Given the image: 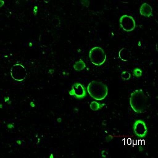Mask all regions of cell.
<instances>
[{"label": "cell", "mask_w": 158, "mask_h": 158, "mask_svg": "<svg viewBox=\"0 0 158 158\" xmlns=\"http://www.w3.org/2000/svg\"><path fill=\"white\" fill-rule=\"evenodd\" d=\"M89 58L93 64L99 66L105 62L106 55L101 48L96 46L89 51Z\"/></svg>", "instance_id": "cell-3"}, {"label": "cell", "mask_w": 158, "mask_h": 158, "mask_svg": "<svg viewBox=\"0 0 158 158\" xmlns=\"http://www.w3.org/2000/svg\"><path fill=\"white\" fill-rule=\"evenodd\" d=\"M1 6H2V4H3V3H4V2H3V1H1Z\"/></svg>", "instance_id": "cell-15"}, {"label": "cell", "mask_w": 158, "mask_h": 158, "mask_svg": "<svg viewBox=\"0 0 158 158\" xmlns=\"http://www.w3.org/2000/svg\"><path fill=\"white\" fill-rule=\"evenodd\" d=\"M101 156H102V157H107V156H108L107 152L106 150H103V151H102V152H101Z\"/></svg>", "instance_id": "cell-14"}, {"label": "cell", "mask_w": 158, "mask_h": 158, "mask_svg": "<svg viewBox=\"0 0 158 158\" xmlns=\"http://www.w3.org/2000/svg\"><path fill=\"white\" fill-rule=\"evenodd\" d=\"M119 58L123 61H128L130 59L131 57V54L130 51L126 48H122L118 52Z\"/></svg>", "instance_id": "cell-9"}, {"label": "cell", "mask_w": 158, "mask_h": 158, "mask_svg": "<svg viewBox=\"0 0 158 158\" xmlns=\"http://www.w3.org/2000/svg\"><path fill=\"white\" fill-rule=\"evenodd\" d=\"M10 75L15 81H22L27 75V72L25 67L21 64H14L10 69Z\"/></svg>", "instance_id": "cell-4"}, {"label": "cell", "mask_w": 158, "mask_h": 158, "mask_svg": "<svg viewBox=\"0 0 158 158\" xmlns=\"http://www.w3.org/2000/svg\"><path fill=\"white\" fill-rule=\"evenodd\" d=\"M87 91L89 94L94 99L101 101L107 95V86L102 82L99 81H92L87 86Z\"/></svg>", "instance_id": "cell-2"}, {"label": "cell", "mask_w": 158, "mask_h": 158, "mask_svg": "<svg viewBox=\"0 0 158 158\" xmlns=\"http://www.w3.org/2000/svg\"><path fill=\"white\" fill-rule=\"evenodd\" d=\"M69 93L70 95L80 99L85 98L86 95V91L85 86L79 83H74L70 90L69 91Z\"/></svg>", "instance_id": "cell-6"}, {"label": "cell", "mask_w": 158, "mask_h": 158, "mask_svg": "<svg viewBox=\"0 0 158 158\" xmlns=\"http://www.w3.org/2000/svg\"><path fill=\"white\" fill-rule=\"evenodd\" d=\"M133 75L135 77H139L142 75V71L139 68H136L133 70Z\"/></svg>", "instance_id": "cell-13"}, {"label": "cell", "mask_w": 158, "mask_h": 158, "mask_svg": "<svg viewBox=\"0 0 158 158\" xmlns=\"http://www.w3.org/2000/svg\"><path fill=\"white\" fill-rule=\"evenodd\" d=\"M86 67V64L81 59L75 62L73 65V68L77 71H80L83 70Z\"/></svg>", "instance_id": "cell-10"}, {"label": "cell", "mask_w": 158, "mask_h": 158, "mask_svg": "<svg viewBox=\"0 0 158 158\" xmlns=\"http://www.w3.org/2000/svg\"><path fill=\"white\" fill-rule=\"evenodd\" d=\"M120 25L122 28L126 31H133L136 27L134 18L128 15H123L120 18Z\"/></svg>", "instance_id": "cell-5"}, {"label": "cell", "mask_w": 158, "mask_h": 158, "mask_svg": "<svg viewBox=\"0 0 158 158\" xmlns=\"http://www.w3.org/2000/svg\"><path fill=\"white\" fill-rule=\"evenodd\" d=\"M120 77H121V78L123 79V80H128L131 77V74L129 72L125 70V71H123L120 74Z\"/></svg>", "instance_id": "cell-12"}, {"label": "cell", "mask_w": 158, "mask_h": 158, "mask_svg": "<svg viewBox=\"0 0 158 158\" xmlns=\"http://www.w3.org/2000/svg\"><path fill=\"white\" fill-rule=\"evenodd\" d=\"M104 106V104H99V102H98L96 101H92L90 103L89 107H90L91 110H97L98 109H101L102 107V106Z\"/></svg>", "instance_id": "cell-11"}, {"label": "cell", "mask_w": 158, "mask_h": 158, "mask_svg": "<svg viewBox=\"0 0 158 158\" xmlns=\"http://www.w3.org/2000/svg\"><path fill=\"white\" fill-rule=\"evenodd\" d=\"M148 99L142 89L133 91L130 97V105L136 113H141L146 108Z\"/></svg>", "instance_id": "cell-1"}, {"label": "cell", "mask_w": 158, "mask_h": 158, "mask_svg": "<svg viewBox=\"0 0 158 158\" xmlns=\"http://www.w3.org/2000/svg\"><path fill=\"white\" fill-rule=\"evenodd\" d=\"M139 12L141 15L143 16L150 17L152 15V9L149 4L144 2L141 6L139 8Z\"/></svg>", "instance_id": "cell-8"}, {"label": "cell", "mask_w": 158, "mask_h": 158, "mask_svg": "<svg viewBox=\"0 0 158 158\" xmlns=\"http://www.w3.org/2000/svg\"><path fill=\"white\" fill-rule=\"evenodd\" d=\"M135 135L139 138H144L148 133V128L145 122L141 120H136L133 126Z\"/></svg>", "instance_id": "cell-7"}]
</instances>
